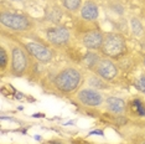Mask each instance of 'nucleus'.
Wrapping results in <instances>:
<instances>
[{
	"instance_id": "obj_1",
	"label": "nucleus",
	"mask_w": 145,
	"mask_h": 144,
	"mask_svg": "<svg viewBox=\"0 0 145 144\" xmlns=\"http://www.w3.org/2000/svg\"><path fill=\"white\" fill-rule=\"evenodd\" d=\"M54 86L62 93H72L82 84V73L76 67L68 66L58 72L54 78Z\"/></svg>"
},
{
	"instance_id": "obj_2",
	"label": "nucleus",
	"mask_w": 145,
	"mask_h": 144,
	"mask_svg": "<svg viewBox=\"0 0 145 144\" xmlns=\"http://www.w3.org/2000/svg\"><path fill=\"white\" fill-rule=\"evenodd\" d=\"M127 50V42L124 36L119 32H108L104 35V41L101 52L108 58H119Z\"/></svg>"
},
{
	"instance_id": "obj_3",
	"label": "nucleus",
	"mask_w": 145,
	"mask_h": 144,
	"mask_svg": "<svg viewBox=\"0 0 145 144\" xmlns=\"http://www.w3.org/2000/svg\"><path fill=\"white\" fill-rule=\"evenodd\" d=\"M0 22L4 27H8L14 31H29L34 27V24L29 18L21 14H14V12H1L0 15Z\"/></svg>"
},
{
	"instance_id": "obj_4",
	"label": "nucleus",
	"mask_w": 145,
	"mask_h": 144,
	"mask_svg": "<svg viewBox=\"0 0 145 144\" xmlns=\"http://www.w3.org/2000/svg\"><path fill=\"white\" fill-rule=\"evenodd\" d=\"M27 52L21 46H14L11 50V73L16 77L24 76L29 67Z\"/></svg>"
},
{
	"instance_id": "obj_5",
	"label": "nucleus",
	"mask_w": 145,
	"mask_h": 144,
	"mask_svg": "<svg viewBox=\"0 0 145 144\" xmlns=\"http://www.w3.org/2000/svg\"><path fill=\"white\" fill-rule=\"evenodd\" d=\"M22 47L26 50L29 55L31 57H34L35 60H37L39 62L46 63V62H50L54 57V52L48 46L41 44L37 41H29V42H24Z\"/></svg>"
},
{
	"instance_id": "obj_6",
	"label": "nucleus",
	"mask_w": 145,
	"mask_h": 144,
	"mask_svg": "<svg viewBox=\"0 0 145 144\" xmlns=\"http://www.w3.org/2000/svg\"><path fill=\"white\" fill-rule=\"evenodd\" d=\"M76 99H77L78 103L83 104L86 107H92V108L101 107L104 102V98L99 91L91 87H86L78 91Z\"/></svg>"
},
{
	"instance_id": "obj_7",
	"label": "nucleus",
	"mask_w": 145,
	"mask_h": 144,
	"mask_svg": "<svg viewBox=\"0 0 145 144\" xmlns=\"http://www.w3.org/2000/svg\"><path fill=\"white\" fill-rule=\"evenodd\" d=\"M46 39L54 46H65L71 40V31L63 26H52L46 30Z\"/></svg>"
},
{
	"instance_id": "obj_8",
	"label": "nucleus",
	"mask_w": 145,
	"mask_h": 144,
	"mask_svg": "<svg viewBox=\"0 0 145 144\" xmlns=\"http://www.w3.org/2000/svg\"><path fill=\"white\" fill-rule=\"evenodd\" d=\"M93 72H94V75L103 78L104 81H112L118 76L117 66L108 57L101 58V61L97 63V66L93 68Z\"/></svg>"
},
{
	"instance_id": "obj_9",
	"label": "nucleus",
	"mask_w": 145,
	"mask_h": 144,
	"mask_svg": "<svg viewBox=\"0 0 145 144\" xmlns=\"http://www.w3.org/2000/svg\"><path fill=\"white\" fill-rule=\"evenodd\" d=\"M104 41V35L99 30H89L82 36V45L88 50H101Z\"/></svg>"
},
{
	"instance_id": "obj_10",
	"label": "nucleus",
	"mask_w": 145,
	"mask_h": 144,
	"mask_svg": "<svg viewBox=\"0 0 145 144\" xmlns=\"http://www.w3.org/2000/svg\"><path fill=\"white\" fill-rule=\"evenodd\" d=\"M105 106L108 112L114 116H123L127 111V102L119 97H108L105 99Z\"/></svg>"
},
{
	"instance_id": "obj_11",
	"label": "nucleus",
	"mask_w": 145,
	"mask_h": 144,
	"mask_svg": "<svg viewBox=\"0 0 145 144\" xmlns=\"http://www.w3.org/2000/svg\"><path fill=\"white\" fill-rule=\"evenodd\" d=\"M125 113H129L134 117H145V103L139 97H134L127 102V111Z\"/></svg>"
},
{
	"instance_id": "obj_12",
	"label": "nucleus",
	"mask_w": 145,
	"mask_h": 144,
	"mask_svg": "<svg viewBox=\"0 0 145 144\" xmlns=\"http://www.w3.org/2000/svg\"><path fill=\"white\" fill-rule=\"evenodd\" d=\"M99 16V8L93 1H86L81 8V18L86 21H95Z\"/></svg>"
},
{
	"instance_id": "obj_13",
	"label": "nucleus",
	"mask_w": 145,
	"mask_h": 144,
	"mask_svg": "<svg viewBox=\"0 0 145 144\" xmlns=\"http://www.w3.org/2000/svg\"><path fill=\"white\" fill-rule=\"evenodd\" d=\"M101 61V56L98 54H95V52H86L83 55V57H82V65H83L84 67L89 68V70L93 71V68L97 66V63Z\"/></svg>"
},
{
	"instance_id": "obj_14",
	"label": "nucleus",
	"mask_w": 145,
	"mask_h": 144,
	"mask_svg": "<svg viewBox=\"0 0 145 144\" xmlns=\"http://www.w3.org/2000/svg\"><path fill=\"white\" fill-rule=\"evenodd\" d=\"M130 27H131V32H133V35L135 37L140 39L144 36V27L143 25H141V22L139 19L137 18H133L130 20Z\"/></svg>"
},
{
	"instance_id": "obj_15",
	"label": "nucleus",
	"mask_w": 145,
	"mask_h": 144,
	"mask_svg": "<svg viewBox=\"0 0 145 144\" xmlns=\"http://www.w3.org/2000/svg\"><path fill=\"white\" fill-rule=\"evenodd\" d=\"M88 84L91 86V88H94V90H104V88H108L109 86H108L107 83L104 82L103 78H101L99 76H92L88 78Z\"/></svg>"
},
{
	"instance_id": "obj_16",
	"label": "nucleus",
	"mask_w": 145,
	"mask_h": 144,
	"mask_svg": "<svg viewBox=\"0 0 145 144\" xmlns=\"http://www.w3.org/2000/svg\"><path fill=\"white\" fill-rule=\"evenodd\" d=\"M62 4L67 10L77 11L82 5V0H62Z\"/></svg>"
},
{
	"instance_id": "obj_17",
	"label": "nucleus",
	"mask_w": 145,
	"mask_h": 144,
	"mask_svg": "<svg viewBox=\"0 0 145 144\" xmlns=\"http://www.w3.org/2000/svg\"><path fill=\"white\" fill-rule=\"evenodd\" d=\"M8 63H9V55L6 52L5 47L1 46L0 47V68H1V71H5Z\"/></svg>"
},
{
	"instance_id": "obj_18",
	"label": "nucleus",
	"mask_w": 145,
	"mask_h": 144,
	"mask_svg": "<svg viewBox=\"0 0 145 144\" xmlns=\"http://www.w3.org/2000/svg\"><path fill=\"white\" fill-rule=\"evenodd\" d=\"M135 88L139 92L145 93V73L141 75L139 78H137V81H135Z\"/></svg>"
},
{
	"instance_id": "obj_19",
	"label": "nucleus",
	"mask_w": 145,
	"mask_h": 144,
	"mask_svg": "<svg viewBox=\"0 0 145 144\" xmlns=\"http://www.w3.org/2000/svg\"><path fill=\"white\" fill-rule=\"evenodd\" d=\"M47 144H63V143H61V142H57V140H51V142H48Z\"/></svg>"
},
{
	"instance_id": "obj_20",
	"label": "nucleus",
	"mask_w": 145,
	"mask_h": 144,
	"mask_svg": "<svg viewBox=\"0 0 145 144\" xmlns=\"http://www.w3.org/2000/svg\"><path fill=\"white\" fill-rule=\"evenodd\" d=\"M143 63H144V66H145V57H144V61H143Z\"/></svg>"
},
{
	"instance_id": "obj_21",
	"label": "nucleus",
	"mask_w": 145,
	"mask_h": 144,
	"mask_svg": "<svg viewBox=\"0 0 145 144\" xmlns=\"http://www.w3.org/2000/svg\"><path fill=\"white\" fill-rule=\"evenodd\" d=\"M141 144H145V140H144V142H143V143H141Z\"/></svg>"
}]
</instances>
